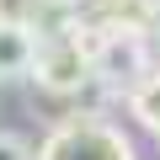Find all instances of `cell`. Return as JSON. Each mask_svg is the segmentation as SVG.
Here are the masks:
<instances>
[{"label": "cell", "instance_id": "obj_1", "mask_svg": "<svg viewBox=\"0 0 160 160\" xmlns=\"http://www.w3.org/2000/svg\"><path fill=\"white\" fill-rule=\"evenodd\" d=\"M80 38H86V48H91V75L102 80V86H112V91H133L155 69L144 32H80Z\"/></svg>", "mask_w": 160, "mask_h": 160}, {"label": "cell", "instance_id": "obj_2", "mask_svg": "<svg viewBox=\"0 0 160 160\" xmlns=\"http://www.w3.org/2000/svg\"><path fill=\"white\" fill-rule=\"evenodd\" d=\"M38 160H133V144L102 118H75L38 144Z\"/></svg>", "mask_w": 160, "mask_h": 160}, {"label": "cell", "instance_id": "obj_3", "mask_svg": "<svg viewBox=\"0 0 160 160\" xmlns=\"http://www.w3.org/2000/svg\"><path fill=\"white\" fill-rule=\"evenodd\" d=\"M32 80H38V91L48 96H75V91H86L91 86V48L80 32H59V38H43L38 43V64H32Z\"/></svg>", "mask_w": 160, "mask_h": 160}, {"label": "cell", "instance_id": "obj_4", "mask_svg": "<svg viewBox=\"0 0 160 160\" xmlns=\"http://www.w3.org/2000/svg\"><path fill=\"white\" fill-rule=\"evenodd\" d=\"M155 0H75V32H144L155 27Z\"/></svg>", "mask_w": 160, "mask_h": 160}, {"label": "cell", "instance_id": "obj_5", "mask_svg": "<svg viewBox=\"0 0 160 160\" xmlns=\"http://www.w3.org/2000/svg\"><path fill=\"white\" fill-rule=\"evenodd\" d=\"M38 64V32L16 27V22H0V80H22Z\"/></svg>", "mask_w": 160, "mask_h": 160}, {"label": "cell", "instance_id": "obj_6", "mask_svg": "<svg viewBox=\"0 0 160 160\" xmlns=\"http://www.w3.org/2000/svg\"><path fill=\"white\" fill-rule=\"evenodd\" d=\"M128 107H133V118H139L149 133L160 128V69H149V75L139 80V86L128 91Z\"/></svg>", "mask_w": 160, "mask_h": 160}, {"label": "cell", "instance_id": "obj_7", "mask_svg": "<svg viewBox=\"0 0 160 160\" xmlns=\"http://www.w3.org/2000/svg\"><path fill=\"white\" fill-rule=\"evenodd\" d=\"M0 160H38V155H32V144L22 133H6V128H0Z\"/></svg>", "mask_w": 160, "mask_h": 160}, {"label": "cell", "instance_id": "obj_8", "mask_svg": "<svg viewBox=\"0 0 160 160\" xmlns=\"http://www.w3.org/2000/svg\"><path fill=\"white\" fill-rule=\"evenodd\" d=\"M155 139H160V128H155Z\"/></svg>", "mask_w": 160, "mask_h": 160}]
</instances>
